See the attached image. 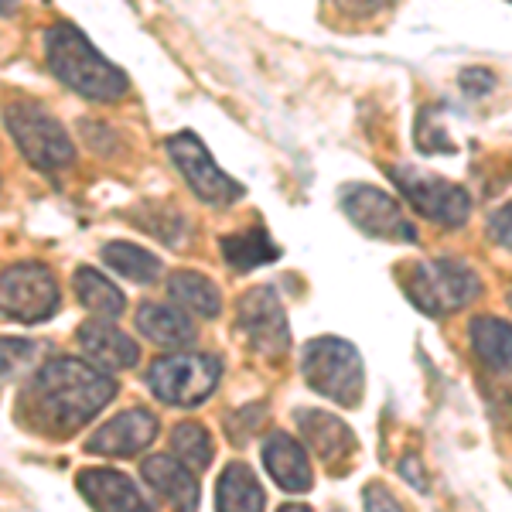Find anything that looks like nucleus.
Listing matches in <instances>:
<instances>
[{
    "mask_svg": "<svg viewBox=\"0 0 512 512\" xmlns=\"http://www.w3.org/2000/svg\"><path fill=\"white\" fill-rule=\"evenodd\" d=\"M113 396H117V379L110 373L96 369L93 362L62 355L31 376L21 393L18 414L41 434L69 437L86 427Z\"/></svg>",
    "mask_w": 512,
    "mask_h": 512,
    "instance_id": "obj_1",
    "label": "nucleus"
},
{
    "mask_svg": "<svg viewBox=\"0 0 512 512\" xmlns=\"http://www.w3.org/2000/svg\"><path fill=\"white\" fill-rule=\"evenodd\" d=\"M45 62L62 86L96 103H117L130 89V79L106 55H99L93 41L69 21L45 31Z\"/></svg>",
    "mask_w": 512,
    "mask_h": 512,
    "instance_id": "obj_2",
    "label": "nucleus"
},
{
    "mask_svg": "<svg viewBox=\"0 0 512 512\" xmlns=\"http://www.w3.org/2000/svg\"><path fill=\"white\" fill-rule=\"evenodd\" d=\"M403 294L424 315L444 318L458 308H468L482 294V284L468 263L437 256V260H420L403 267Z\"/></svg>",
    "mask_w": 512,
    "mask_h": 512,
    "instance_id": "obj_3",
    "label": "nucleus"
},
{
    "mask_svg": "<svg viewBox=\"0 0 512 512\" xmlns=\"http://www.w3.org/2000/svg\"><path fill=\"white\" fill-rule=\"evenodd\" d=\"M301 369L315 393L328 396L338 407H359L362 390H366V369H362V355L352 342L335 335L311 338L304 345Z\"/></svg>",
    "mask_w": 512,
    "mask_h": 512,
    "instance_id": "obj_4",
    "label": "nucleus"
},
{
    "mask_svg": "<svg viewBox=\"0 0 512 512\" xmlns=\"http://www.w3.org/2000/svg\"><path fill=\"white\" fill-rule=\"evenodd\" d=\"M7 134L18 144V151L24 154V161L38 171H62L69 168L76 158V147H72L69 134L45 106L31 103V99H18V103H7L4 110Z\"/></svg>",
    "mask_w": 512,
    "mask_h": 512,
    "instance_id": "obj_5",
    "label": "nucleus"
},
{
    "mask_svg": "<svg viewBox=\"0 0 512 512\" xmlns=\"http://www.w3.org/2000/svg\"><path fill=\"white\" fill-rule=\"evenodd\" d=\"M222 366L216 355L205 352H171L151 362L147 369V386L168 407H198L219 386Z\"/></svg>",
    "mask_w": 512,
    "mask_h": 512,
    "instance_id": "obj_6",
    "label": "nucleus"
},
{
    "mask_svg": "<svg viewBox=\"0 0 512 512\" xmlns=\"http://www.w3.org/2000/svg\"><path fill=\"white\" fill-rule=\"evenodd\" d=\"M59 280L41 263H14L4 270L0 280V308L4 318L21 321V325H38L59 311Z\"/></svg>",
    "mask_w": 512,
    "mask_h": 512,
    "instance_id": "obj_7",
    "label": "nucleus"
},
{
    "mask_svg": "<svg viewBox=\"0 0 512 512\" xmlns=\"http://www.w3.org/2000/svg\"><path fill=\"white\" fill-rule=\"evenodd\" d=\"M236 332L256 355L280 359L291 349V325H287L284 304L270 284L246 291L236 301Z\"/></svg>",
    "mask_w": 512,
    "mask_h": 512,
    "instance_id": "obj_8",
    "label": "nucleus"
},
{
    "mask_svg": "<svg viewBox=\"0 0 512 512\" xmlns=\"http://www.w3.org/2000/svg\"><path fill=\"white\" fill-rule=\"evenodd\" d=\"M396 192L414 205L424 219L441 222V226H465L472 216V195L448 178H437L431 171L417 168H393L390 171Z\"/></svg>",
    "mask_w": 512,
    "mask_h": 512,
    "instance_id": "obj_9",
    "label": "nucleus"
},
{
    "mask_svg": "<svg viewBox=\"0 0 512 512\" xmlns=\"http://www.w3.org/2000/svg\"><path fill=\"white\" fill-rule=\"evenodd\" d=\"M168 154L175 161V168L181 171L185 185L202 198L205 205H216V209H226L243 198V185L233 181L226 171L212 161V154L205 151V144L198 140V134L192 130H181V134L168 137Z\"/></svg>",
    "mask_w": 512,
    "mask_h": 512,
    "instance_id": "obj_10",
    "label": "nucleus"
},
{
    "mask_svg": "<svg viewBox=\"0 0 512 512\" xmlns=\"http://www.w3.org/2000/svg\"><path fill=\"white\" fill-rule=\"evenodd\" d=\"M338 202H342V212L349 216L352 226L362 229L366 236L390 239V243H417L414 222L403 216L400 202L386 195L383 188L352 181L338 192Z\"/></svg>",
    "mask_w": 512,
    "mask_h": 512,
    "instance_id": "obj_11",
    "label": "nucleus"
},
{
    "mask_svg": "<svg viewBox=\"0 0 512 512\" xmlns=\"http://www.w3.org/2000/svg\"><path fill=\"white\" fill-rule=\"evenodd\" d=\"M154 437H158V417L144 407H130L106 420L99 431L89 437L86 451L106 454V458H134L144 448H151Z\"/></svg>",
    "mask_w": 512,
    "mask_h": 512,
    "instance_id": "obj_12",
    "label": "nucleus"
},
{
    "mask_svg": "<svg viewBox=\"0 0 512 512\" xmlns=\"http://www.w3.org/2000/svg\"><path fill=\"white\" fill-rule=\"evenodd\" d=\"M76 342L86 362H93L103 373H120V369H134L140 362V349L130 335H123L113 321L93 318L86 325H79Z\"/></svg>",
    "mask_w": 512,
    "mask_h": 512,
    "instance_id": "obj_13",
    "label": "nucleus"
},
{
    "mask_svg": "<svg viewBox=\"0 0 512 512\" xmlns=\"http://www.w3.org/2000/svg\"><path fill=\"white\" fill-rule=\"evenodd\" d=\"M76 485L96 512H154L137 485L113 468H86L79 472Z\"/></svg>",
    "mask_w": 512,
    "mask_h": 512,
    "instance_id": "obj_14",
    "label": "nucleus"
},
{
    "mask_svg": "<svg viewBox=\"0 0 512 512\" xmlns=\"http://www.w3.org/2000/svg\"><path fill=\"white\" fill-rule=\"evenodd\" d=\"M147 489L154 495H161L175 512H195L198 509V482L192 475V468L181 465L175 454H151L140 465Z\"/></svg>",
    "mask_w": 512,
    "mask_h": 512,
    "instance_id": "obj_15",
    "label": "nucleus"
},
{
    "mask_svg": "<svg viewBox=\"0 0 512 512\" xmlns=\"http://www.w3.org/2000/svg\"><path fill=\"white\" fill-rule=\"evenodd\" d=\"M260 454H263V468H267V475L274 478L284 492L301 495L315 485V472H311L308 451H304L287 431L267 434Z\"/></svg>",
    "mask_w": 512,
    "mask_h": 512,
    "instance_id": "obj_16",
    "label": "nucleus"
},
{
    "mask_svg": "<svg viewBox=\"0 0 512 512\" xmlns=\"http://www.w3.org/2000/svg\"><path fill=\"white\" fill-rule=\"evenodd\" d=\"M297 431L304 434L308 448L318 454L325 465H338V461L352 458L355 454V434L349 424H342L332 414H321V410H297Z\"/></svg>",
    "mask_w": 512,
    "mask_h": 512,
    "instance_id": "obj_17",
    "label": "nucleus"
},
{
    "mask_svg": "<svg viewBox=\"0 0 512 512\" xmlns=\"http://www.w3.org/2000/svg\"><path fill=\"white\" fill-rule=\"evenodd\" d=\"M137 332L151 338L161 349H185L195 342V321L188 318V311L168 308V304H140L137 311Z\"/></svg>",
    "mask_w": 512,
    "mask_h": 512,
    "instance_id": "obj_18",
    "label": "nucleus"
},
{
    "mask_svg": "<svg viewBox=\"0 0 512 512\" xmlns=\"http://www.w3.org/2000/svg\"><path fill=\"white\" fill-rule=\"evenodd\" d=\"M216 509L219 512H263L267 509V492L250 465L229 461L216 482Z\"/></svg>",
    "mask_w": 512,
    "mask_h": 512,
    "instance_id": "obj_19",
    "label": "nucleus"
},
{
    "mask_svg": "<svg viewBox=\"0 0 512 512\" xmlns=\"http://www.w3.org/2000/svg\"><path fill=\"white\" fill-rule=\"evenodd\" d=\"M219 250H222V260L229 263L239 274L246 270H256L263 263H274L280 256V246L270 239L267 226L256 222V226H246V229H236V233L222 236L219 239Z\"/></svg>",
    "mask_w": 512,
    "mask_h": 512,
    "instance_id": "obj_20",
    "label": "nucleus"
},
{
    "mask_svg": "<svg viewBox=\"0 0 512 512\" xmlns=\"http://www.w3.org/2000/svg\"><path fill=\"white\" fill-rule=\"evenodd\" d=\"M472 349L495 373H512V325L492 315H478L472 325Z\"/></svg>",
    "mask_w": 512,
    "mask_h": 512,
    "instance_id": "obj_21",
    "label": "nucleus"
},
{
    "mask_svg": "<svg viewBox=\"0 0 512 512\" xmlns=\"http://www.w3.org/2000/svg\"><path fill=\"white\" fill-rule=\"evenodd\" d=\"M168 294H171V301H175L181 311H188V315L219 318V311H222L219 287L212 284L205 274H195V270H178V274H171Z\"/></svg>",
    "mask_w": 512,
    "mask_h": 512,
    "instance_id": "obj_22",
    "label": "nucleus"
},
{
    "mask_svg": "<svg viewBox=\"0 0 512 512\" xmlns=\"http://www.w3.org/2000/svg\"><path fill=\"white\" fill-rule=\"evenodd\" d=\"M72 287H76V297L82 301V308L93 311L96 318H106V321H117L127 308V297L113 280H106L99 270L93 267H79L76 277H72Z\"/></svg>",
    "mask_w": 512,
    "mask_h": 512,
    "instance_id": "obj_23",
    "label": "nucleus"
},
{
    "mask_svg": "<svg viewBox=\"0 0 512 512\" xmlns=\"http://www.w3.org/2000/svg\"><path fill=\"white\" fill-rule=\"evenodd\" d=\"M103 263L110 270H117L123 280H134V284H154L161 277V260L151 250L137 243H127V239H113L103 250Z\"/></svg>",
    "mask_w": 512,
    "mask_h": 512,
    "instance_id": "obj_24",
    "label": "nucleus"
},
{
    "mask_svg": "<svg viewBox=\"0 0 512 512\" xmlns=\"http://www.w3.org/2000/svg\"><path fill=\"white\" fill-rule=\"evenodd\" d=\"M171 454H175L181 465L192 468V472H205L212 465V454H216L212 434L202 424H195V420H185V424H178L171 431Z\"/></svg>",
    "mask_w": 512,
    "mask_h": 512,
    "instance_id": "obj_25",
    "label": "nucleus"
},
{
    "mask_svg": "<svg viewBox=\"0 0 512 512\" xmlns=\"http://www.w3.org/2000/svg\"><path fill=\"white\" fill-rule=\"evenodd\" d=\"M393 4L396 0H325V11L332 14L335 24H366L393 11Z\"/></svg>",
    "mask_w": 512,
    "mask_h": 512,
    "instance_id": "obj_26",
    "label": "nucleus"
},
{
    "mask_svg": "<svg viewBox=\"0 0 512 512\" xmlns=\"http://www.w3.org/2000/svg\"><path fill=\"white\" fill-rule=\"evenodd\" d=\"M35 355H41V345L28 338H4V383H11V376H18L24 366H31Z\"/></svg>",
    "mask_w": 512,
    "mask_h": 512,
    "instance_id": "obj_27",
    "label": "nucleus"
},
{
    "mask_svg": "<svg viewBox=\"0 0 512 512\" xmlns=\"http://www.w3.org/2000/svg\"><path fill=\"white\" fill-rule=\"evenodd\" d=\"M417 140H420V151H427V154H451L454 151V144L444 137V130L437 127V120H431V113H420Z\"/></svg>",
    "mask_w": 512,
    "mask_h": 512,
    "instance_id": "obj_28",
    "label": "nucleus"
},
{
    "mask_svg": "<svg viewBox=\"0 0 512 512\" xmlns=\"http://www.w3.org/2000/svg\"><path fill=\"white\" fill-rule=\"evenodd\" d=\"M489 239H492V243H499V246H506V250H512V202H506L502 209L492 212Z\"/></svg>",
    "mask_w": 512,
    "mask_h": 512,
    "instance_id": "obj_29",
    "label": "nucleus"
},
{
    "mask_svg": "<svg viewBox=\"0 0 512 512\" xmlns=\"http://www.w3.org/2000/svg\"><path fill=\"white\" fill-rule=\"evenodd\" d=\"M458 82H461V89H465L468 96H489L495 89V72H489V69H465L458 76Z\"/></svg>",
    "mask_w": 512,
    "mask_h": 512,
    "instance_id": "obj_30",
    "label": "nucleus"
},
{
    "mask_svg": "<svg viewBox=\"0 0 512 512\" xmlns=\"http://www.w3.org/2000/svg\"><path fill=\"white\" fill-rule=\"evenodd\" d=\"M362 495H366V512H403V506L396 502V495L379 482L366 485Z\"/></svg>",
    "mask_w": 512,
    "mask_h": 512,
    "instance_id": "obj_31",
    "label": "nucleus"
},
{
    "mask_svg": "<svg viewBox=\"0 0 512 512\" xmlns=\"http://www.w3.org/2000/svg\"><path fill=\"white\" fill-rule=\"evenodd\" d=\"M400 468H403V472H407V482H414V489H427V478H420V475L414 472V458H407Z\"/></svg>",
    "mask_w": 512,
    "mask_h": 512,
    "instance_id": "obj_32",
    "label": "nucleus"
},
{
    "mask_svg": "<svg viewBox=\"0 0 512 512\" xmlns=\"http://www.w3.org/2000/svg\"><path fill=\"white\" fill-rule=\"evenodd\" d=\"M277 512H311L308 506H301V502H291V506H280Z\"/></svg>",
    "mask_w": 512,
    "mask_h": 512,
    "instance_id": "obj_33",
    "label": "nucleus"
},
{
    "mask_svg": "<svg viewBox=\"0 0 512 512\" xmlns=\"http://www.w3.org/2000/svg\"><path fill=\"white\" fill-rule=\"evenodd\" d=\"M14 11V0H4V14H11Z\"/></svg>",
    "mask_w": 512,
    "mask_h": 512,
    "instance_id": "obj_34",
    "label": "nucleus"
}]
</instances>
